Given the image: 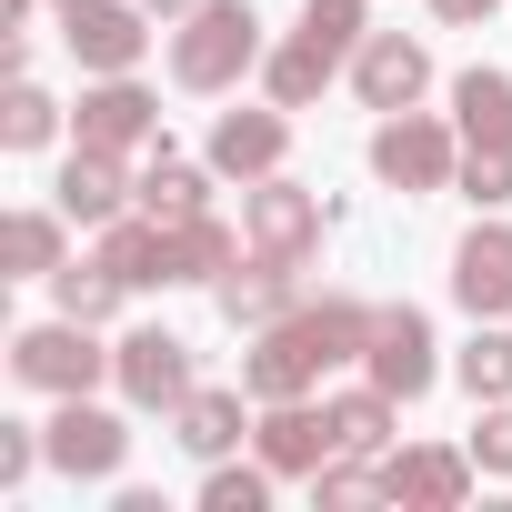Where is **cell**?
<instances>
[{"mask_svg": "<svg viewBox=\"0 0 512 512\" xmlns=\"http://www.w3.org/2000/svg\"><path fill=\"white\" fill-rule=\"evenodd\" d=\"M452 302L472 322H502L512 312V221H472L462 251H452Z\"/></svg>", "mask_w": 512, "mask_h": 512, "instance_id": "15", "label": "cell"}, {"mask_svg": "<svg viewBox=\"0 0 512 512\" xmlns=\"http://www.w3.org/2000/svg\"><path fill=\"white\" fill-rule=\"evenodd\" d=\"M241 71H262V11L251 0H201L171 31V81L181 91H231Z\"/></svg>", "mask_w": 512, "mask_h": 512, "instance_id": "2", "label": "cell"}, {"mask_svg": "<svg viewBox=\"0 0 512 512\" xmlns=\"http://www.w3.org/2000/svg\"><path fill=\"white\" fill-rule=\"evenodd\" d=\"M342 71H352V51H332L322 31H292L282 51H262V91H272L282 111H312V101H322Z\"/></svg>", "mask_w": 512, "mask_h": 512, "instance_id": "18", "label": "cell"}, {"mask_svg": "<svg viewBox=\"0 0 512 512\" xmlns=\"http://www.w3.org/2000/svg\"><path fill=\"white\" fill-rule=\"evenodd\" d=\"M91 262H101L121 292H171V282H181V262H171V221H151V211H121V221H101Z\"/></svg>", "mask_w": 512, "mask_h": 512, "instance_id": "13", "label": "cell"}, {"mask_svg": "<svg viewBox=\"0 0 512 512\" xmlns=\"http://www.w3.org/2000/svg\"><path fill=\"white\" fill-rule=\"evenodd\" d=\"M111 382H121L131 412H181V402L201 392V382H191V342L161 332V322H141V332L111 342Z\"/></svg>", "mask_w": 512, "mask_h": 512, "instance_id": "6", "label": "cell"}, {"mask_svg": "<svg viewBox=\"0 0 512 512\" xmlns=\"http://www.w3.org/2000/svg\"><path fill=\"white\" fill-rule=\"evenodd\" d=\"M51 201H61V211H71L81 231H101V221H121V211L141 201V181L121 171V151H91V141H71V161H61Z\"/></svg>", "mask_w": 512, "mask_h": 512, "instance_id": "16", "label": "cell"}, {"mask_svg": "<svg viewBox=\"0 0 512 512\" xmlns=\"http://www.w3.org/2000/svg\"><path fill=\"white\" fill-rule=\"evenodd\" d=\"M282 151H292L282 101H272V111H221V121H211V171H221V181H272Z\"/></svg>", "mask_w": 512, "mask_h": 512, "instance_id": "17", "label": "cell"}, {"mask_svg": "<svg viewBox=\"0 0 512 512\" xmlns=\"http://www.w3.org/2000/svg\"><path fill=\"white\" fill-rule=\"evenodd\" d=\"M141 211H151V221H191V211H211V161H181V151L161 141L151 171H141Z\"/></svg>", "mask_w": 512, "mask_h": 512, "instance_id": "23", "label": "cell"}, {"mask_svg": "<svg viewBox=\"0 0 512 512\" xmlns=\"http://www.w3.org/2000/svg\"><path fill=\"white\" fill-rule=\"evenodd\" d=\"M71 141H91V151H141V141H161V101H151L131 71H101V81L81 91V111H71Z\"/></svg>", "mask_w": 512, "mask_h": 512, "instance_id": "9", "label": "cell"}, {"mask_svg": "<svg viewBox=\"0 0 512 512\" xmlns=\"http://www.w3.org/2000/svg\"><path fill=\"white\" fill-rule=\"evenodd\" d=\"M302 31H322L332 51H362L372 21H362V0H302Z\"/></svg>", "mask_w": 512, "mask_h": 512, "instance_id": "31", "label": "cell"}, {"mask_svg": "<svg viewBox=\"0 0 512 512\" xmlns=\"http://www.w3.org/2000/svg\"><path fill=\"white\" fill-rule=\"evenodd\" d=\"M241 231L221 221V211H191V221H171V262H181V282H221L231 262H241Z\"/></svg>", "mask_w": 512, "mask_h": 512, "instance_id": "24", "label": "cell"}, {"mask_svg": "<svg viewBox=\"0 0 512 512\" xmlns=\"http://www.w3.org/2000/svg\"><path fill=\"white\" fill-rule=\"evenodd\" d=\"M272 482H282V472H272L262 452H251V462H211V472H201V512H262Z\"/></svg>", "mask_w": 512, "mask_h": 512, "instance_id": "28", "label": "cell"}, {"mask_svg": "<svg viewBox=\"0 0 512 512\" xmlns=\"http://www.w3.org/2000/svg\"><path fill=\"white\" fill-rule=\"evenodd\" d=\"M372 302H352V292H332V302H292L272 332H251V362H241V392L251 402H302V392H322V372H342V362H362L372 352Z\"/></svg>", "mask_w": 512, "mask_h": 512, "instance_id": "1", "label": "cell"}, {"mask_svg": "<svg viewBox=\"0 0 512 512\" xmlns=\"http://www.w3.org/2000/svg\"><path fill=\"white\" fill-rule=\"evenodd\" d=\"M492 11H502V0H432V21H442V31H482Z\"/></svg>", "mask_w": 512, "mask_h": 512, "instance_id": "34", "label": "cell"}, {"mask_svg": "<svg viewBox=\"0 0 512 512\" xmlns=\"http://www.w3.org/2000/svg\"><path fill=\"white\" fill-rule=\"evenodd\" d=\"M101 322H31L21 342H11V372L31 382V392H51V402H71V392H91V382H111V352L91 342Z\"/></svg>", "mask_w": 512, "mask_h": 512, "instance_id": "4", "label": "cell"}, {"mask_svg": "<svg viewBox=\"0 0 512 512\" xmlns=\"http://www.w3.org/2000/svg\"><path fill=\"white\" fill-rule=\"evenodd\" d=\"M241 432H251L241 392H191V402L171 412V442H181L191 462H231V452H241Z\"/></svg>", "mask_w": 512, "mask_h": 512, "instance_id": "22", "label": "cell"}, {"mask_svg": "<svg viewBox=\"0 0 512 512\" xmlns=\"http://www.w3.org/2000/svg\"><path fill=\"white\" fill-rule=\"evenodd\" d=\"M31 462H51V442H41L31 422H0V492H21V482H31Z\"/></svg>", "mask_w": 512, "mask_h": 512, "instance_id": "33", "label": "cell"}, {"mask_svg": "<svg viewBox=\"0 0 512 512\" xmlns=\"http://www.w3.org/2000/svg\"><path fill=\"white\" fill-rule=\"evenodd\" d=\"M0 262H11V282H51L71 262V211H11V231H0Z\"/></svg>", "mask_w": 512, "mask_h": 512, "instance_id": "21", "label": "cell"}, {"mask_svg": "<svg viewBox=\"0 0 512 512\" xmlns=\"http://www.w3.org/2000/svg\"><path fill=\"white\" fill-rule=\"evenodd\" d=\"M241 241L262 251V262H292V272H302L312 251H322V191H302V181H282V171L251 181V191H241Z\"/></svg>", "mask_w": 512, "mask_h": 512, "instance_id": "5", "label": "cell"}, {"mask_svg": "<svg viewBox=\"0 0 512 512\" xmlns=\"http://www.w3.org/2000/svg\"><path fill=\"white\" fill-rule=\"evenodd\" d=\"M51 141H61V101L21 71V81H11V101H0V151H51Z\"/></svg>", "mask_w": 512, "mask_h": 512, "instance_id": "27", "label": "cell"}, {"mask_svg": "<svg viewBox=\"0 0 512 512\" xmlns=\"http://www.w3.org/2000/svg\"><path fill=\"white\" fill-rule=\"evenodd\" d=\"M51 302H61L71 322H111V312H121V282H111L101 262H61V272H51Z\"/></svg>", "mask_w": 512, "mask_h": 512, "instance_id": "29", "label": "cell"}, {"mask_svg": "<svg viewBox=\"0 0 512 512\" xmlns=\"http://www.w3.org/2000/svg\"><path fill=\"white\" fill-rule=\"evenodd\" d=\"M452 372H462L472 402H512V332L502 322H472V342L452 352Z\"/></svg>", "mask_w": 512, "mask_h": 512, "instance_id": "26", "label": "cell"}, {"mask_svg": "<svg viewBox=\"0 0 512 512\" xmlns=\"http://www.w3.org/2000/svg\"><path fill=\"white\" fill-rule=\"evenodd\" d=\"M352 91H362V111H412V101L432 91V51H422L412 31H372V41L352 51Z\"/></svg>", "mask_w": 512, "mask_h": 512, "instance_id": "14", "label": "cell"}, {"mask_svg": "<svg viewBox=\"0 0 512 512\" xmlns=\"http://www.w3.org/2000/svg\"><path fill=\"white\" fill-rule=\"evenodd\" d=\"M41 442H51V472H71V482H111V472L131 462V432H121V412H101L91 392H71V402L41 422Z\"/></svg>", "mask_w": 512, "mask_h": 512, "instance_id": "7", "label": "cell"}, {"mask_svg": "<svg viewBox=\"0 0 512 512\" xmlns=\"http://www.w3.org/2000/svg\"><path fill=\"white\" fill-rule=\"evenodd\" d=\"M61 41L81 71H131L151 51V11L141 0H61Z\"/></svg>", "mask_w": 512, "mask_h": 512, "instance_id": "8", "label": "cell"}, {"mask_svg": "<svg viewBox=\"0 0 512 512\" xmlns=\"http://www.w3.org/2000/svg\"><path fill=\"white\" fill-rule=\"evenodd\" d=\"M452 131H462V151H512V71L472 61L452 81Z\"/></svg>", "mask_w": 512, "mask_h": 512, "instance_id": "20", "label": "cell"}, {"mask_svg": "<svg viewBox=\"0 0 512 512\" xmlns=\"http://www.w3.org/2000/svg\"><path fill=\"white\" fill-rule=\"evenodd\" d=\"M452 191H462L472 211H502V201H512V151H462Z\"/></svg>", "mask_w": 512, "mask_h": 512, "instance_id": "30", "label": "cell"}, {"mask_svg": "<svg viewBox=\"0 0 512 512\" xmlns=\"http://www.w3.org/2000/svg\"><path fill=\"white\" fill-rule=\"evenodd\" d=\"M372 171H382L392 191H452V171H462V131L432 121L422 101H412V111H382V131H372Z\"/></svg>", "mask_w": 512, "mask_h": 512, "instance_id": "3", "label": "cell"}, {"mask_svg": "<svg viewBox=\"0 0 512 512\" xmlns=\"http://www.w3.org/2000/svg\"><path fill=\"white\" fill-rule=\"evenodd\" d=\"M472 452H442V442H412V452H382V502H412V512H462L472 502Z\"/></svg>", "mask_w": 512, "mask_h": 512, "instance_id": "12", "label": "cell"}, {"mask_svg": "<svg viewBox=\"0 0 512 512\" xmlns=\"http://www.w3.org/2000/svg\"><path fill=\"white\" fill-rule=\"evenodd\" d=\"M322 412H332L342 452H362V462H382V452H392V412H402V402H392L382 382H362V392H332Z\"/></svg>", "mask_w": 512, "mask_h": 512, "instance_id": "25", "label": "cell"}, {"mask_svg": "<svg viewBox=\"0 0 512 512\" xmlns=\"http://www.w3.org/2000/svg\"><path fill=\"white\" fill-rule=\"evenodd\" d=\"M211 302H221L231 332H272L302 292H292V262H262V251H251V262H231V272L211 282Z\"/></svg>", "mask_w": 512, "mask_h": 512, "instance_id": "19", "label": "cell"}, {"mask_svg": "<svg viewBox=\"0 0 512 512\" xmlns=\"http://www.w3.org/2000/svg\"><path fill=\"white\" fill-rule=\"evenodd\" d=\"M472 462L512 482V402H482V422H472Z\"/></svg>", "mask_w": 512, "mask_h": 512, "instance_id": "32", "label": "cell"}, {"mask_svg": "<svg viewBox=\"0 0 512 512\" xmlns=\"http://www.w3.org/2000/svg\"><path fill=\"white\" fill-rule=\"evenodd\" d=\"M362 372H372L392 402H422V392L442 382V362H432V322H422L412 302H392V312L372 322V352H362Z\"/></svg>", "mask_w": 512, "mask_h": 512, "instance_id": "11", "label": "cell"}, {"mask_svg": "<svg viewBox=\"0 0 512 512\" xmlns=\"http://www.w3.org/2000/svg\"><path fill=\"white\" fill-rule=\"evenodd\" d=\"M251 452H262L282 482H312V472L342 452V432H332V412H312V392H302V402H262V422H251Z\"/></svg>", "mask_w": 512, "mask_h": 512, "instance_id": "10", "label": "cell"}, {"mask_svg": "<svg viewBox=\"0 0 512 512\" xmlns=\"http://www.w3.org/2000/svg\"><path fill=\"white\" fill-rule=\"evenodd\" d=\"M141 11H151V21H181V11H201V0H141Z\"/></svg>", "mask_w": 512, "mask_h": 512, "instance_id": "35", "label": "cell"}]
</instances>
